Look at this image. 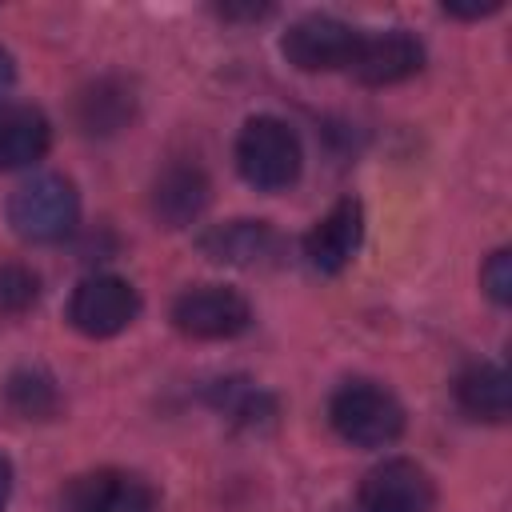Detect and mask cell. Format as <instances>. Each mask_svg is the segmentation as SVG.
<instances>
[{"mask_svg":"<svg viewBox=\"0 0 512 512\" xmlns=\"http://www.w3.org/2000/svg\"><path fill=\"white\" fill-rule=\"evenodd\" d=\"M76 220H80V196H76L72 180L60 172L28 176L8 196V224L28 244H56V240L72 236Z\"/></svg>","mask_w":512,"mask_h":512,"instance_id":"obj_1","label":"cell"},{"mask_svg":"<svg viewBox=\"0 0 512 512\" xmlns=\"http://www.w3.org/2000/svg\"><path fill=\"white\" fill-rule=\"evenodd\" d=\"M328 420L352 448H384L404 432L400 400L376 380H348L328 400Z\"/></svg>","mask_w":512,"mask_h":512,"instance_id":"obj_2","label":"cell"},{"mask_svg":"<svg viewBox=\"0 0 512 512\" xmlns=\"http://www.w3.org/2000/svg\"><path fill=\"white\" fill-rule=\"evenodd\" d=\"M304 164L296 132L280 116H252L236 136V168L260 192H284Z\"/></svg>","mask_w":512,"mask_h":512,"instance_id":"obj_3","label":"cell"},{"mask_svg":"<svg viewBox=\"0 0 512 512\" xmlns=\"http://www.w3.org/2000/svg\"><path fill=\"white\" fill-rule=\"evenodd\" d=\"M172 324L192 340H232L252 324V308L236 288L192 284L172 300Z\"/></svg>","mask_w":512,"mask_h":512,"instance_id":"obj_4","label":"cell"},{"mask_svg":"<svg viewBox=\"0 0 512 512\" xmlns=\"http://www.w3.org/2000/svg\"><path fill=\"white\" fill-rule=\"evenodd\" d=\"M356 48H360V32L344 20H336V16H304L280 40V52L300 72L352 68Z\"/></svg>","mask_w":512,"mask_h":512,"instance_id":"obj_5","label":"cell"},{"mask_svg":"<svg viewBox=\"0 0 512 512\" xmlns=\"http://www.w3.org/2000/svg\"><path fill=\"white\" fill-rule=\"evenodd\" d=\"M136 312H140V296L120 276H88L76 284V292L68 300L72 328L92 340H108V336L124 332L136 320Z\"/></svg>","mask_w":512,"mask_h":512,"instance_id":"obj_6","label":"cell"},{"mask_svg":"<svg viewBox=\"0 0 512 512\" xmlns=\"http://www.w3.org/2000/svg\"><path fill=\"white\" fill-rule=\"evenodd\" d=\"M64 512H160L156 488L124 468L80 472L64 488Z\"/></svg>","mask_w":512,"mask_h":512,"instance_id":"obj_7","label":"cell"},{"mask_svg":"<svg viewBox=\"0 0 512 512\" xmlns=\"http://www.w3.org/2000/svg\"><path fill=\"white\" fill-rule=\"evenodd\" d=\"M360 512H432L436 484L416 460H384L360 480Z\"/></svg>","mask_w":512,"mask_h":512,"instance_id":"obj_8","label":"cell"},{"mask_svg":"<svg viewBox=\"0 0 512 512\" xmlns=\"http://www.w3.org/2000/svg\"><path fill=\"white\" fill-rule=\"evenodd\" d=\"M360 240H364V208H360V200L344 196L308 228L304 260L320 276H336L352 264V256L360 252Z\"/></svg>","mask_w":512,"mask_h":512,"instance_id":"obj_9","label":"cell"},{"mask_svg":"<svg viewBox=\"0 0 512 512\" xmlns=\"http://www.w3.org/2000/svg\"><path fill=\"white\" fill-rule=\"evenodd\" d=\"M420 64H424L420 40L404 28H388L380 36H360L352 76L368 88H388V84H400V80L416 76Z\"/></svg>","mask_w":512,"mask_h":512,"instance_id":"obj_10","label":"cell"},{"mask_svg":"<svg viewBox=\"0 0 512 512\" xmlns=\"http://www.w3.org/2000/svg\"><path fill=\"white\" fill-rule=\"evenodd\" d=\"M212 200V184L196 164H168L152 184V216L164 228H188Z\"/></svg>","mask_w":512,"mask_h":512,"instance_id":"obj_11","label":"cell"},{"mask_svg":"<svg viewBox=\"0 0 512 512\" xmlns=\"http://www.w3.org/2000/svg\"><path fill=\"white\" fill-rule=\"evenodd\" d=\"M200 252L216 264L256 268L280 252V236L268 220H228V224H216L200 236Z\"/></svg>","mask_w":512,"mask_h":512,"instance_id":"obj_12","label":"cell"},{"mask_svg":"<svg viewBox=\"0 0 512 512\" xmlns=\"http://www.w3.org/2000/svg\"><path fill=\"white\" fill-rule=\"evenodd\" d=\"M136 120V92L120 76H100L76 96V124L88 136H116Z\"/></svg>","mask_w":512,"mask_h":512,"instance_id":"obj_13","label":"cell"},{"mask_svg":"<svg viewBox=\"0 0 512 512\" xmlns=\"http://www.w3.org/2000/svg\"><path fill=\"white\" fill-rule=\"evenodd\" d=\"M52 144V124L32 104L0 108V172L36 164Z\"/></svg>","mask_w":512,"mask_h":512,"instance_id":"obj_14","label":"cell"},{"mask_svg":"<svg viewBox=\"0 0 512 512\" xmlns=\"http://www.w3.org/2000/svg\"><path fill=\"white\" fill-rule=\"evenodd\" d=\"M456 404L472 416V420H488L500 424L512 412V388H508V372L500 364H472L456 376Z\"/></svg>","mask_w":512,"mask_h":512,"instance_id":"obj_15","label":"cell"},{"mask_svg":"<svg viewBox=\"0 0 512 512\" xmlns=\"http://www.w3.org/2000/svg\"><path fill=\"white\" fill-rule=\"evenodd\" d=\"M8 404L24 420H52L60 416V388L44 368H16L8 376Z\"/></svg>","mask_w":512,"mask_h":512,"instance_id":"obj_16","label":"cell"},{"mask_svg":"<svg viewBox=\"0 0 512 512\" xmlns=\"http://www.w3.org/2000/svg\"><path fill=\"white\" fill-rule=\"evenodd\" d=\"M212 404L220 412H228L232 420H240V424H260V420H272V412H276L272 396H264L248 380H220L212 388Z\"/></svg>","mask_w":512,"mask_h":512,"instance_id":"obj_17","label":"cell"},{"mask_svg":"<svg viewBox=\"0 0 512 512\" xmlns=\"http://www.w3.org/2000/svg\"><path fill=\"white\" fill-rule=\"evenodd\" d=\"M40 300V280L24 264H0V320L24 316Z\"/></svg>","mask_w":512,"mask_h":512,"instance_id":"obj_18","label":"cell"},{"mask_svg":"<svg viewBox=\"0 0 512 512\" xmlns=\"http://www.w3.org/2000/svg\"><path fill=\"white\" fill-rule=\"evenodd\" d=\"M480 284H484V292H488L496 304H512V252H508V248H496V252L484 260Z\"/></svg>","mask_w":512,"mask_h":512,"instance_id":"obj_19","label":"cell"},{"mask_svg":"<svg viewBox=\"0 0 512 512\" xmlns=\"http://www.w3.org/2000/svg\"><path fill=\"white\" fill-rule=\"evenodd\" d=\"M444 12L456 16V20H480V16L500 12V0H488V4H444Z\"/></svg>","mask_w":512,"mask_h":512,"instance_id":"obj_20","label":"cell"},{"mask_svg":"<svg viewBox=\"0 0 512 512\" xmlns=\"http://www.w3.org/2000/svg\"><path fill=\"white\" fill-rule=\"evenodd\" d=\"M224 20H260V16H268L272 8L268 4H244V8H236V4H224V8H216Z\"/></svg>","mask_w":512,"mask_h":512,"instance_id":"obj_21","label":"cell"},{"mask_svg":"<svg viewBox=\"0 0 512 512\" xmlns=\"http://www.w3.org/2000/svg\"><path fill=\"white\" fill-rule=\"evenodd\" d=\"M8 496H12V460L0 452V508L8 504Z\"/></svg>","mask_w":512,"mask_h":512,"instance_id":"obj_22","label":"cell"},{"mask_svg":"<svg viewBox=\"0 0 512 512\" xmlns=\"http://www.w3.org/2000/svg\"><path fill=\"white\" fill-rule=\"evenodd\" d=\"M12 80H16V64H12V56L0 48V96L12 88Z\"/></svg>","mask_w":512,"mask_h":512,"instance_id":"obj_23","label":"cell"}]
</instances>
